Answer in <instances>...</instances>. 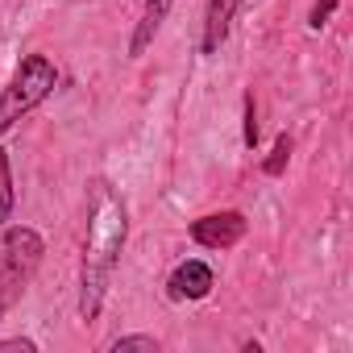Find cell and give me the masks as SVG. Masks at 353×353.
<instances>
[{
	"label": "cell",
	"mask_w": 353,
	"mask_h": 353,
	"mask_svg": "<svg viewBox=\"0 0 353 353\" xmlns=\"http://www.w3.org/2000/svg\"><path fill=\"white\" fill-rule=\"evenodd\" d=\"M245 5V0H208V13H204V54H216L229 38V26L237 17V9Z\"/></svg>",
	"instance_id": "6"
},
{
	"label": "cell",
	"mask_w": 353,
	"mask_h": 353,
	"mask_svg": "<svg viewBox=\"0 0 353 353\" xmlns=\"http://www.w3.org/2000/svg\"><path fill=\"white\" fill-rule=\"evenodd\" d=\"M88 216H92V221H88V245H83V274H79V316H83V320H96L100 307H104V291H108L112 266H117V258H121L129 221H125L121 196H117L104 179L92 183Z\"/></svg>",
	"instance_id": "1"
},
{
	"label": "cell",
	"mask_w": 353,
	"mask_h": 353,
	"mask_svg": "<svg viewBox=\"0 0 353 353\" xmlns=\"http://www.w3.org/2000/svg\"><path fill=\"white\" fill-rule=\"evenodd\" d=\"M245 237V216L241 212H212L192 221V241L204 250H229Z\"/></svg>",
	"instance_id": "4"
},
{
	"label": "cell",
	"mask_w": 353,
	"mask_h": 353,
	"mask_svg": "<svg viewBox=\"0 0 353 353\" xmlns=\"http://www.w3.org/2000/svg\"><path fill=\"white\" fill-rule=\"evenodd\" d=\"M166 287H170V299H204V295L216 287V274H212L208 262L188 258V262H179V270L170 274Z\"/></svg>",
	"instance_id": "5"
},
{
	"label": "cell",
	"mask_w": 353,
	"mask_h": 353,
	"mask_svg": "<svg viewBox=\"0 0 353 353\" xmlns=\"http://www.w3.org/2000/svg\"><path fill=\"white\" fill-rule=\"evenodd\" d=\"M287 158H291V137L283 133V137L274 141V154H270V158L262 162V170H266V174H283V166H287Z\"/></svg>",
	"instance_id": "8"
},
{
	"label": "cell",
	"mask_w": 353,
	"mask_h": 353,
	"mask_svg": "<svg viewBox=\"0 0 353 353\" xmlns=\"http://www.w3.org/2000/svg\"><path fill=\"white\" fill-rule=\"evenodd\" d=\"M258 141V121H254V96H245V145L254 150Z\"/></svg>",
	"instance_id": "12"
},
{
	"label": "cell",
	"mask_w": 353,
	"mask_h": 353,
	"mask_svg": "<svg viewBox=\"0 0 353 353\" xmlns=\"http://www.w3.org/2000/svg\"><path fill=\"white\" fill-rule=\"evenodd\" d=\"M170 5H174V0H145L141 21H137V30H133V42H129V54H133V59H137V54H145V46H150V42H154V34L162 30V21H166Z\"/></svg>",
	"instance_id": "7"
},
{
	"label": "cell",
	"mask_w": 353,
	"mask_h": 353,
	"mask_svg": "<svg viewBox=\"0 0 353 353\" xmlns=\"http://www.w3.org/2000/svg\"><path fill=\"white\" fill-rule=\"evenodd\" d=\"M59 83V71L46 54H26L21 67L13 71L9 88L0 92V133H9L26 112H34Z\"/></svg>",
	"instance_id": "3"
},
{
	"label": "cell",
	"mask_w": 353,
	"mask_h": 353,
	"mask_svg": "<svg viewBox=\"0 0 353 353\" xmlns=\"http://www.w3.org/2000/svg\"><path fill=\"white\" fill-rule=\"evenodd\" d=\"M0 353H34V341H0Z\"/></svg>",
	"instance_id": "13"
},
{
	"label": "cell",
	"mask_w": 353,
	"mask_h": 353,
	"mask_svg": "<svg viewBox=\"0 0 353 353\" xmlns=\"http://www.w3.org/2000/svg\"><path fill=\"white\" fill-rule=\"evenodd\" d=\"M38 262H42V237L30 225H13L0 233V320L30 287Z\"/></svg>",
	"instance_id": "2"
},
{
	"label": "cell",
	"mask_w": 353,
	"mask_h": 353,
	"mask_svg": "<svg viewBox=\"0 0 353 353\" xmlns=\"http://www.w3.org/2000/svg\"><path fill=\"white\" fill-rule=\"evenodd\" d=\"M9 204H13V192H9V162L0 154V221L9 216Z\"/></svg>",
	"instance_id": "10"
},
{
	"label": "cell",
	"mask_w": 353,
	"mask_h": 353,
	"mask_svg": "<svg viewBox=\"0 0 353 353\" xmlns=\"http://www.w3.org/2000/svg\"><path fill=\"white\" fill-rule=\"evenodd\" d=\"M129 349H145V353H154L158 341H154V336H121V341H112V353H129Z\"/></svg>",
	"instance_id": "9"
},
{
	"label": "cell",
	"mask_w": 353,
	"mask_h": 353,
	"mask_svg": "<svg viewBox=\"0 0 353 353\" xmlns=\"http://www.w3.org/2000/svg\"><path fill=\"white\" fill-rule=\"evenodd\" d=\"M332 9H336V0H316V9H312V30H320V26H328V17H332Z\"/></svg>",
	"instance_id": "11"
}]
</instances>
